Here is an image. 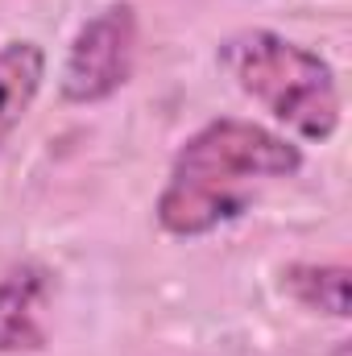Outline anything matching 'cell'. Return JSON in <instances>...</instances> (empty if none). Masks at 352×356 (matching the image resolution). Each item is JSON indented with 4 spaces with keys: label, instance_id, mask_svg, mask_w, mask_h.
Segmentation results:
<instances>
[{
    "label": "cell",
    "instance_id": "1",
    "mask_svg": "<svg viewBox=\"0 0 352 356\" xmlns=\"http://www.w3.org/2000/svg\"><path fill=\"white\" fill-rule=\"evenodd\" d=\"M298 149L245 120H216L195 133L178 154L170 182L158 199V220L178 236L211 232L241 216L253 199V182L298 170Z\"/></svg>",
    "mask_w": 352,
    "mask_h": 356
},
{
    "label": "cell",
    "instance_id": "2",
    "mask_svg": "<svg viewBox=\"0 0 352 356\" xmlns=\"http://www.w3.org/2000/svg\"><path fill=\"white\" fill-rule=\"evenodd\" d=\"M224 67L253 99H262L298 137L328 141L336 133L340 91H336L332 67L319 54H311L278 33L253 29L224 46Z\"/></svg>",
    "mask_w": 352,
    "mask_h": 356
},
{
    "label": "cell",
    "instance_id": "3",
    "mask_svg": "<svg viewBox=\"0 0 352 356\" xmlns=\"http://www.w3.org/2000/svg\"><path fill=\"white\" fill-rule=\"evenodd\" d=\"M129 67H133V8L112 4L79 29L63 67V95L75 104L104 99L129 79Z\"/></svg>",
    "mask_w": 352,
    "mask_h": 356
},
{
    "label": "cell",
    "instance_id": "4",
    "mask_svg": "<svg viewBox=\"0 0 352 356\" xmlns=\"http://www.w3.org/2000/svg\"><path fill=\"white\" fill-rule=\"evenodd\" d=\"M46 75V54L33 42H8L0 50V145L29 112Z\"/></svg>",
    "mask_w": 352,
    "mask_h": 356
},
{
    "label": "cell",
    "instance_id": "5",
    "mask_svg": "<svg viewBox=\"0 0 352 356\" xmlns=\"http://www.w3.org/2000/svg\"><path fill=\"white\" fill-rule=\"evenodd\" d=\"M38 307V277L13 273L0 282V353H21L42 344V327L33 319Z\"/></svg>",
    "mask_w": 352,
    "mask_h": 356
},
{
    "label": "cell",
    "instance_id": "6",
    "mask_svg": "<svg viewBox=\"0 0 352 356\" xmlns=\"http://www.w3.org/2000/svg\"><path fill=\"white\" fill-rule=\"evenodd\" d=\"M290 290L307 307H319L328 315H349V269H290Z\"/></svg>",
    "mask_w": 352,
    "mask_h": 356
}]
</instances>
